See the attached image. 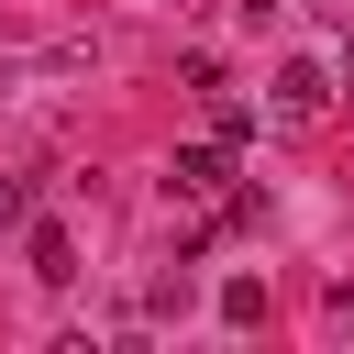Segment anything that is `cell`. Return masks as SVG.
<instances>
[{
  "mask_svg": "<svg viewBox=\"0 0 354 354\" xmlns=\"http://www.w3.org/2000/svg\"><path fill=\"white\" fill-rule=\"evenodd\" d=\"M321 321H332V332H354V288H332V299H321Z\"/></svg>",
  "mask_w": 354,
  "mask_h": 354,
  "instance_id": "7",
  "label": "cell"
},
{
  "mask_svg": "<svg viewBox=\"0 0 354 354\" xmlns=\"http://www.w3.org/2000/svg\"><path fill=\"white\" fill-rule=\"evenodd\" d=\"M22 210H33V188H22V177H11V166H0V232H11V221H22Z\"/></svg>",
  "mask_w": 354,
  "mask_h": 354,
  "instance_id": "6",
  "label": "cell"
},
{
  "mask_svg": "<svg viewBox=\"0 0 354 354\" xmlns=\"http://www.w3.org/2000/svg\"><path fill=\"white\" fill-rule=\"evenodd\" d=\"M33 277H44V288H66V277H77V243H66V221H33Z\"/></svg>",
  "mask_w": 354,
  "mask_h": 354,
  "instance_id": "3",
  "label": "cell"
},
{
  "mask_svg": "<svg viewBox=\"0 0 354 354\" xmlns=\"http://www.w3.org/2000/svg\"><path fill=\"white\" fill-rule=\"evenodd\" d=\"M166 188H177V199H221V188H232V144H221V133H210V144H177Z\"/></svg>",
  "mask_w": 354,
  "mask_h": 354,
  "instance_id": "1",
  "label": "cell"
},
{
  "mask_svg": "<svg viewBox=\"0 0 354 354\" xmlns=\"http://www.w3.org/2000/svg\"><path fill=\"white\" fill-rule=\"evenodd\" d=\"M321 100H332V77L299 55V66H277V122H321Z\"/></svg>",
  "mask_w": 354,
  "mask_h": 354,
  "instance_id": "2",
  "label": "cell"
},
{
  "mask_svg": "<svg viewBox=\"0 0 354 354\" xmlns=\"http://www.w3.org/2000/svg\"><path fill=\"white\" fill-rule=\"evenodd\" d=\"M221 321L254 332V321H266V277H221Z\"/></svg>",
  "mask_w": 354,
  "mask_h": 354,
  "instance_id": "4",
  "label": "cell"
},
{
  "mask_svg": "<svg viewBox=\"0 0 354 354\" xmlns=\"http://www.w3.org/2000/svg\"><path fill=\"white\" fill-rule=\"evenodd\" d=\"M210 133H221V144H254V111H243V100H221V88H210Z\"/></svg>",
  "mask_w": 354,
  "mask_h": 354,
  "instance_id": "5",
  "label": "cell"
}]
</instances>
